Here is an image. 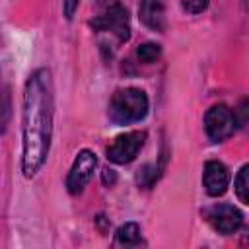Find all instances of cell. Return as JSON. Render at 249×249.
<instances>
[{"mask_svg":"<svg viewBox=\"0 0 249 249\" xmlns=\"http://www.w3.org/2000/svg\"><path fill=\"white\" fill-rule=\"evenodd\" d=\"M53 76L49 68H37L25 82L21 109V171L27 179L35 177L49 158L53 142Z\"/></svg>","mask_w":249,"mask_h":249,"instance_id":"1","label":"cell"},{"mask_svg":"<svg viewBox=\"0 0 249 249\" xmlns=\"http://www.w3.org/2000/svg\"><path fill=\"white\" fill-rule=\"evenodd\" d=\"M150 101L144 89L140 88H123L111 95L109 117L117 124L138 123L148 115Z\"/></svg>","mask_w":249,"mask_h":249,"instance_id":"2","label":"cell"},{"mask_svg":"<svg viewBox=\"0 0 249 249\" xmlns=\"http://www.w3.org/2000/svg\"><path fill=\"white\" fill-rule=\"evenodd\" d=\"M89 25L97 33H109L117 39V43H126L130 39V18L126 8L117 2H105L99 12L89 19Z\"/></svg>","mask_w":249,"mask_h":249,"instance_id":"3","label":"cell"},{"mask_svg":"<svg viewBox=\"0 0 249 249\" xmlns=\"http://www.w3.org/2000/svg\"><path fill=\"white\" fill-rule=\"evenodd\" d=\"M237 128V121H235V111L230 109L224 103H216L212 105L206 113H204V132L212 142H224L228 140L233 130Z\"/></svg>","mask_w":249,"mask_h":249,"instance_id":"4","label":"cell"},{"mask_svg":"<svg viewBox=\"0 0 249 249\" xmlns=\"http://www.w3.org/2000/svg\"><path fill=\"white\" fill-rule=\"evenodd\" d=\"M144 142H146V132L144 130H128V132H123V134L115 136L105 152H107V158L113 163L124 165V163H130L138 156Z\"/></svg>","mask_w":249,"mask_h":249,"instance_id":"5","label":"cell"},{"mask_svg":"<svg viewBox=\"0 0 249 249\" xmlns=\"http://www.w3.org/2000/svg\"><path fill=\"white\" fill-rule=\"evenodd\" d=\"M97 167V156L95 152L84 148L78 152V156L74 158V163L66 175V189L70 195H80L86 185L91 181L93 171Z\"/></svg>","mask_w":249,"mask_h":249,"instance_id":"6","label":"cell"},{"mask_svg":"<svg viewBox=\"0 0 249 249\" xmlns=\"http://www.w3.org/2000/svg\"><path fill=\"white\" fill-rule=\"evenodd\" d=\"M206 222L222 235L235 233L243 224V214L233 204H214L206 210Z\"/></svg>","mask_w":249,"mask_h":249,"instance_id":"7","label":"cell"},{"mask_svg":"<svg viewBox=\"0 0 249 249\" xmlns=\"http://www.w3.org/2000/svg\"><path fill=\"white\" fill-rule=\"evenodd\" d=\"M230 169L226 167V163L218 161V160H210L204 163V171H202V185L206 195L210 196H222L228 187H230Z\"/></svg>","mask_w":249,"mask_h":249,"instance_id":"8","label":"cell"},{"mask_svg":"<svg viewBox=\"0 0 249 249\" xmlns=\"http://www.w3.org/2000/svg\"><path fill=\"white\" fill-rule=\"evenodd\" d=\"M138 14L148 29L165 31V0H140Z\"/></svg>","mask_w":249,"mask_h":249,"instance_id":"9","label":"cell"},{"mask_svg":"<svg viewBox=\"0 0 249 249\" xmlns=\"http://www.w3.org/2000/svg\"><path fill=\"white\" fill-rule=\"evenodd\" d=\"M142 243V235H140V226L136 222H126L123 224L117 233H115V245L121 247H134Z\"/></svg>","mask_w":249,"mask_h":249,"instance_id":"10","label":"cell"},{"mask_svg":"<svg viewBox=\"0 0 249 249\" xmlns=\"http://www.w3.org/2000/svg\"><path fill=\"white\" fill-rule=\"evenodd\" d=\"M233 191L239 202H243L245 206H249V163L241 165L235 179H233Z\"/></svg>","mask_w":249,"mask_h":249,"instance_id":"11","label":"cell"},{"mask_svg":"<svg viewBox=\"0 0 249 249\" xmlns=\"http://www.w3.org/2000/svg\"><path fill=\"white\" fill-rule=\"evenodd\" d=\"M136 56H138L140 62L152 64V62H156V60H160V56H161V47H160L158 43H152V41L142 43V45H138V49H136Z\"/></svg>","mask_w":249,"mask_h":249,"instance_id":"12","label":"cell"},{"mask_svg":"<svg viewBox=\"0 0 249 249\" xmlns=\"http://www.w3.org/2000/svg\"><path fill=\"white\" fill-rule=\"evenodd\" d=\"M235 121L241 130L249 134V97H243L235 107Z\"/></svg>","mask_w":249,"mask_h":249,"instance_id":"13","label":"cell"},{"mask_svg":"<svg viewBox=\"0 0 249 249\" xmlns=\"http://www.w3.org/2000/svg\"><path fill=\"white\" fill-rule=\"evenodd\" d=\"M210 0H181V6L187 14H200L208 8Z\"/></svg>","mask_w":249,"mask_h":249,"instance_id":"14","label":"cell"},{"mask_svg":"<svg viewBox=\"0 0 249 249\" xmlns=\"http://www.w3.org/2000/svg\"><path fill=\"white\" fill-rule=\"evenodd\" d=\"M78 6H80V0H64V2H62L64 18H66V19H72L74 14H76V10H78Z\"/></svg>","mask_w":249,"mask_h":249,"instance_id":"15","label":"cell"},{"mask_svg":"<svg viewBox=\"0 0 249 249\" xmlns=\"http://www.w3.org/2000/svg\"><path fill=\"white\" fill-rule=\"evenodd\" d=\"M115 181H117L115 171H113V169H105V171H103V183H105V185H113Z\"/></svg>","mask_w":249,"mask_h":249,"instance_id":"16","label":"cell"}]
</instances>
